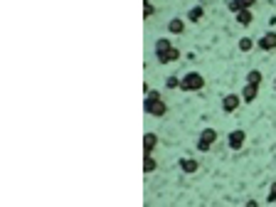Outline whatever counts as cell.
Returning <instances> with one entry per match:
<instances>
[{"instance_id": "obj_1", "label": "cell", "mask_w": 276, "mask_h": 207, "mask_svg": "<svg viewBox=\"0 0 276 207\" xmlns=\"http://www.w3.org/2000/svg\"><path fill=\"white\" fill-rule=\"evenodd\" d=\"M143 109H146L148 116H158V118L168 113L166 101H163V96L158 94V92H148V94H146V101H143Z\"/></svg>"}, {"instance_id": "obj_2", "label": "cell", "mask_w": 276, "mask_h": 207, "mask_svg": "<svg viewBox=\"0 0 276 207\" xmlns=\"http://www.w3.org/2000/svg\"><path fill=\"white\" fill-rule=\"evenodd\" d=\"M205 87V76L200 72H187L180 79V92H200Z\"/></svg>"}, {"instance_id": "obj_3", "label": "cell", "mask_w": 276, "mask_h": 207, "mask_svg": "<svg viewBox=\"0 0 276 207\" xmlns=\"http://www.w3.org/2000/svg\"><path fill=\"white\" fill-rule=\"evenodd\" d=\"M215 141H217V131H215V129H203L200 138H198V151L207 153L210 148H212V143H215Z\"/></svg>"}, {"instance_id": "obj_4", "label": "cell", "mask_w": 276, "mask_h": 207, "mask_svg": "<svg viewBox=\"0 0 276 207\" xmlns=\"http://www.w3.org/2000/svg\"><path fill=\"white\" fill-rule=\"evenodd\" d=\"M257 47H259V50H264V52H271V50H276V32H274V30L264 32V35L257 39Z\"/></svg>"}, {"instance_id": "obj_5", "label": "cell", "mask_w": 276, "mask_h": 207, "mask_svg": "<svg viewBox=\"0 0 276 207\" xmlns=\"http://www.w3.org/2000/svg\"><path fill=\"white\" fill-rule=\"evenodd\" d=\"M240 104H242V94H227L224 99H222V111L234 113L237 109H240Z\"/></svg>"}, {"instance_id": "obj_6", "label": "cell", "mask_w": 276, "mask_h": 207, "mask_svg": "<svg viewBox=\"0 0 276 207\" xmlns=\"http://www.w3.org/2000/svg\"><path fill=\"white\" fill-rule=\"evenodd\" d=\"M244 141H247V133L242 131V129L232 131V133H229V138H227V143H229V148H232V151H240L242 146H244Z\"/></svg>"}, {"instance_id": "obj_7", "label": "cell", "mask_w": 276, "mask_h": 207, "mask_svg": "<svg viewBox=\"0 0 276 207\" xmlns=\"http://www.w3.org/2000/svg\"><path fill=\"white\" fill-rule=\"evenodd\" d=\"M254 5H257V0H229V3H227V8H229L234 15H237L240 10H252Z\"/></svg>"}, {"instance_id": "obj_8", "label": "cell", "mask_w": 276, "mask_h": 207, "mask_svg": "<svg viewBox=\"0 0 276 207\" xmlns=\"http://www.w3.org/2000/svg\"><path fill=\"white\" fill-rule=\"evenodd\" d=\"M155 146H158V136L148 131L146 136H143V153H146V155H153V151H155Z\"/></svg>"}, {"instance_id": "obj_9", "label": "cell", "mask_w": 276, "mask_h": 207, "mask_svg": "<svg viewBox=\"0 0 276 207\" xmlns=\"http://www.w3.org/2000/svg\"><path fill=\"white\" fill-rule=\"evenodd\" d=\"M257 96H259V87H257V84H244V89H242V101L252 104Z\"/></svg>"}, {"instance_id": "obj_10", "label": "cell", "mask_w": 276, "mask_h": 207, "mask_svg": "<svg viewBox=\"0 0 276 207\" xmlns=\"http://www.w3.org/2000/svg\"><path fill=\"white\" fill-rule=\"evenodd\" d=\"M168 32H170V35H183L185 32V20L173 18L170 22H168Z\"/></svg>"}, {"instance_id": "obj_11", "label": "cell", "mask_w": 276, "mask_h": 207, "mask_svg": "<svg viewBox=\"0 0 276 207\" xmlns=\"http://www.w3.org/2000/svg\"><path fill=\"white\" fill-rule=\"evenodd\" d=\"M180 168H183V173H198V168H200V163L195 160V158H180Z\"/></svg>"}, {"instance_id": "obj_12", "label": "cell", "mask_w": 276, "mask_h": 207, "mask_svg": "<svg viewBox=\"0 0 276 207\" xmlns=\"http://www.w3.org/2000/svg\"><path fill=\"white\" fill-rule=\"evenodd\" d=\"M178 59H180V50H178V47H173V50H168L166 55L158 57L161 64H170V62H178Z\"/></svg>"}, {"instance_id": "obj_13", "label": "cell", "mask_w": 276, "mask_h": 207, "mask_svg": "<svg viewBox=\"0 0 276 207\" xmlns=\"http://www.w3.org/2000/svg\"><path fill=\"white\" fill-rule=\"evenodd\" d=\"M168 50H173V42L168 37H161L158 42H155V57H161V55H166Z\"/></svg>"}, {"instance_id": "obj_14", "label": "cell", "mask_w": 276, "mask_h": 207, "mask_svg": "<svg viewBox=\"0 0 276 207\" xmlns=\"http://www.w3.org/2000/svg\"><path fill=\"white\" fill-rule=\"evenodd\" d=\"M252 20H254V13H252V10H240V13H237V22L244 25V27L252 25Z\"/></svg>"}, {"instance_id": "obj_15", "label": "cell", "mask_w": 276, "mask_h": 207, "mask_svg": "<svg viewBox=\"0 0 276 207\" xmlns=\"http://www.w3.org/2000/svg\"><path fill=\"white\" fill-rule=\"evenodd\" d=\"M155 168H158V160H155L153 155H146V158H143V173H153Z\"/></svg>"}, {"instance_id": "obj_16", "label": "cell", "mask_w": 276, "mask_h": 207, "mask_svg": "<svg viewBox=\"0 0 276 207\" xmlns=\"http://www.w3.org/2000/svg\"><path fill=\"white\" fill-rule=\"evenodd\" d=\"M205 10L200 5H195V8H190V13H187V20H192V22H198V20H203Z\"/></svg>"}, {"instance_id": "obj_17", "label": "cell", "mask_w": 276, "mask_h": 207, "mask_svg": "<svg viewBox=\"0 0 276 207\" xmlns=\"http://www.w3.org/2000/svg\"><path fill=\"white\" fill-rule=\"evenodd\" d=\"M261 79H264V76H261V72H259V69H252V72H249V74H247V84H261Z\"/></svg>"}, {"instance_id": "obj_18", "label": "cell", "mask_w": 276, "mask_h": 207, "mask_svg": "<svg viewBox=\"0 0 276 207\" xmlns=\"http://www.w3.org/2000/svg\"><path fill=\"white\" fill-rule=\"evenodd\" d=\"M252 47H254V39H252V37H242L240 39V50H242V52H249Z\"/></svg>"}, {"instance_id": "obj_19", "label": "cell", "mask_w": 276, "mask_h": 207, "mask_svg": "<svg viewBox=\"0 0 276 207\" xmlns=\"http://www.w3.org/2000/svg\"><path fill=\"white\" fill-rule=\"evenodd\" d=\"M166 87H168V89H175V87H178V89H180V79H178V76H168Z\"/></svg>"}, {"instance_id": "obj_20", "label": "cell", "mask_w": 276, "mask_h": 207, "mask_svg": "<svg viewBox=\"0 0 276 207\" xmlns=\"http://www.w3.org/2000/svg\"><path fill=\"white\" fill-rule=\"evenodd\" d=\"M269 202H276V183H271V190H269Z\"/></svg>"}, {"instance_id": "obj_21", "label": "cell", "mask_w": 276, "mask_h": 207, "mask_svg": "<svg viewBox=\"0 0 276 207\" xmlns=\"http://www.w3.org/2000/svg\"><path fill=\"white\" fill-rule=\"evenodd\" d=\"M244 207H259V202H257V200H249V202H247Z\"/></svg>"}, {"instance_id": "obj_22", "label": "cell", "mask_w": 276, "mask_h": 207, "mask_svg": "<svg viewBox=\"0 0 276 207\" xmlns=\"http://www.w3.org/2000/svg\"><path fill=\"white\" fill-rule=\"evenodd\" d=\"M274 89H276V79H274Z\"/></svg>"}]
</instances>
